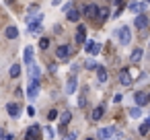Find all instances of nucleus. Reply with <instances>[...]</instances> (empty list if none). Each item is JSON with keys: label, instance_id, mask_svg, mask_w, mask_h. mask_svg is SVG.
Segmentation results:
<instances>
[{"label": "nucleus", "instance_id": "30", "mask_svg": "<svg viewBox=\"0 0 150 140\" xmlns=\"http://www.w3.org/2000/svg\"><path fill=\"white\" fill-rule=\"evenodd\" d=\"M56 117H58V111H56V109H52V111L47 113V119H50V122H54Z\"/></svg>", "mask_w": 150, "mask_h": 140}, {"label": "nucleus", "instance_id": "31", "mask_svg": "<svg viewBox=\"0 0 150 140\" xmlns=\"http://www.w3.org/2000/svg\"><path fill=\"white\" fill-rule=\"evenodd\" d=\"M113 101H115V103H121V101H123V95H119V93H117V95L113 97Z\"/></svg>", "mask_w": 150, "mask_h": 140}, {"label": "nucleus", "instance_id": "25", "mask_svg": "<svg viewBox=\"0 0 150 140\" xmlns=\"http://www.w3.org/2000/svg\"><path fill=\"white\" fill-rule=\"evenodd\" d=\"M107 17H109V9H105V6H103V9H99V13H97V19H103V21H105Z\"/></svg>", "mask_w": 150, "mask_h": 140}, {"label": "nucleus", "instance_id": "33", "mask_svg": "<svg viewBox=\"0 0 150 140\" xmlns=\"http://www.w3.org/2000/svg\"><path fill=\"white\" fill-rule=\"evenodd\" d=\"M45 134H47V136H50V138H54V134H56V132H54V130H52V128H47V130H45Z\"/></svg>", "mask_w": 150, "mask_h": 140}, {"label": "nucleus", "instance_id": "23", "mask_svg": "<svg viewBox=\"0 0 150 140\" xmlns=\"http://www.w3.org/2000/svg\"><path fill=\"white\" fill-rule=\"evenodd\" d=\"M127 113H129V117H140V115H142V107H138V105H136V107H129Z\"/></svg>", "mask_w": 150, "mask_h": 140}, {"label": "nucleus", "instance_id": "19", "mask_svg": "<svg viewBox=\"0 0 150 140\" xmlns=\"http://www.w3.org/2000/svg\"><path fill=\"white\" fill-rule=\"evenodd\" d=\"M66 17H68V21H72V23H76V21H78V17H80V15H78V11H76V9H74V6H72V9H70V11H66Z\"/></svg>", "mask_w": 150, "mask_h": 140}, {"label": "nucleus", "instance_id": "32", "mask_svg": "<svg viewBox=\"0 0 150 140\" xmlns=\"http://www.w3.org/2000/svg\"><path fill=\"white\" fill-rule=\"evenodd\" d=\"M76 138V132H70L68 136H64V140H74Z\"/></svg>", "mask_w": 150, "mask_h": 140}, {"label": "nucleus", "instance_id": "7", "mask_svg": "<svg viewBox=\"0 0 150 140\" xmlns=\"http://www.w3.org/2000/svg\"><path fill=\"white\" fill-rule=\"evenodd\" d=\"M113 132H115V128H101L97 132V138L99 140H109V138H113Z\"/></svg>", "mask_w": 150, "mask_h": 140}, {"label": "nucleus", "instance_id": "26", "mask_svg": "<svg viewBox=\"0 0 150 140\" xmlns=\"http://www.w3.org/2000/svg\"><path fill=\"white\" fill-rule=\"evenodd\" d=\"M21 74V64H15V66H11V76L13 78H17Z\"/></svg>", "mask_w": 150, "mask_h": 140}, {"label": "nucleus", "instance_id": "36", "mask_svg": "<svg viewBox=\"0 0 150 140\" xmlns=\"http://www.w3.org/2000/svg\"><path fill=\"white\" fill-rule=\"evenodd\" d=\"M6 4H15V0H6Z\"/></svg>", "mask_w": 150, "mask_h": 140}, {"label": "nucleus", "instance_id": "10", "mask_svg": "<svg viewBox=\"0 0 150 140\" xmlns=\"http://www.w3.org/2000/svg\"><path fill=\"white\" fill-rule=\"evenodd\" d=\"M39 95V80H31L29 85V99H35Z\"/></svg>", "mask_w": 150, "mask_h": 140}, {"label": "nucleus", "instance_id": "4", "mask_svg": "<svg viewBox=\"0 0 150 140\" xmlns=\"http://www.w3.org/2000/svg\"><path fill=\"white\" fill-rule=\"evenodd\" d=\"M134 23H136V29H146L150 21H148V17H146V15L138 13V15H136V19H134Z\"/></svg>", "mask_w": 150, "mask_h": 140}, {"label": "nucleus", "instance_id": "24", "mask_svg": "<svg viewBox=\"0 0 150 140\" xmlns=\"http://www.w3.org/2000/svg\"><path fill=\"white\" fill-rule=\"evenodd\" d=\"M70 119H72V113H70V111H64V113L60 115V124H62V126H66Z\"/></svg>", "mask_w": 150, "mask_h": 140}, {"label": "nucleus", "instance_id": "28", "mask_svg": "<svg viewBox=\"0 0 150 140\" xmlns=\"http://www.w3.org/2000/svg\"><path fill=\"white\" fill-rule=\"evenodd\" d=\"M148 130H150L148 124H142V126H140V134H142V136H148Z\"/></svg>", "mask_w": 150, "mask_h": 140}, {"label": "nucleus", "instance_id": "6", "mask_svg": "<svg viewBox=\"0 0 150 140\" xmlns=\"http://www.w3.org/2000/svg\"><path fill=\"white\" fill-rule=\"evenodd\" d=\"M134 101H136V105H138V107H144L146 103H150L148 95H146V93H142V91H138V93L134 95Z\"/></svg>", "mask_w": 150, "mask_h": 140}, {"label": "nucleus", "instance_id": "13", "mask_svg": "<svg viewBox=\"0 0 150 140\" xmlns=\"http://www.w3.org/2000/svg\"><path fill=\"white\" fill-rule=\"evenodd\" d=\"M4 35H6V39H17V37H19V29H17L15 25H11V27H6Z\"/></svg>", "mask_w": 150, "mask_h": 140}, {"label": "nucleus", "instance_id": "14", "mask_svg": "<svg viewBox=\"0 0 150 140\" xmlns=\"http://www.w3.org/2000/svg\"><path fill=\"white\" fill-rule=\"evenodd\" d=\"M37 134H39V126H31V128L27 130L25 140H37Z\"/></svg>", "mask_w": 150, "mask_h": 140}, {"label": "nucleus", "instance_id": "21", "mask_svg": "<svg viewBox=\"0 0 150 140\" xmlns=\"http://www.w3.org/2000/svg\"><path fill=\"white\" fill-rule=\"evenodd\" d=\"M95 70H97V76H99V82H105L107 80V70L103 66H97Z\"/></svg>", "mask_w": 150, "mask_h": 140}, {"label": "nucleus", "instance_id": "18", "mask_svg": "<svg viewBox=\"0 0 150 140\" xmlns=\"http://www.w3.org/2000/svg\"><path fill=\"white\" fill-rule=\"evenodd\" d=\"M29 31H31L33 35H37V33L41 31V21H29Z\"/></svg>", "mask_w": 150, "mask_h": 140}, {"label": "nucleus", "instance_id": "39", "mask_svg": "<svg viewBox=\"0 0 150 140\" xmlns=\"http://www.w3.org/2000/svg\"><path fill=\"white\" fill-rule=\"evenodd\" d=\"M148 99H150V95H148Z\"/></svg>", "mask_w": 150, "mask_h": 140}, {"label": "nucleus", "instance_id": "9", "mask_svg": "<svg viewBox=\"0 0 150 140\" xmlns=\"http://www.w3.org/2000/svg\"><path fill=\"white\" fill-rule=\"evenodd\" d=\"M76 85H78V82H76V76H70L68 82H66V89H64L66 95H74V93H76Z\"/></svg>", "mask_w": 150, "mask_h": 140}, {"label": "nucleus", "instance_id": "12", "mask_svg": "<svg viewBox=\"0 0 150 140\" xmlns=\"http://www.w3.org/2000/svg\"><path fill=\"white\" fill-rule=\"evenodd\" d=\"M97 13H99V9H97L95 4H88V6H84V15H86L88 19H97Z\"/></svg>", "mask_w": 150, "mask_h": 140}, {"label": "nucleus", "instance_id": "3", "mask_svg": "<svg viewBox=\"0 0 150 140\" xmlns=\"http://www.w3.org/2000/svg\"><path fill=\"white\" fill-rule=\"evenodd\" d=\"M84 52H88L91 56H97V54H101V43H95V41H84Z\"/></svg>", "mask_w": 150, "mask_h": 140}, {"label": "nucleus", "instance_id": "8", "mask_svg": "<svg viewBox=\"0 0 150 140\" xmlns=\"http://www.w3.org/2000/svg\"><path fill=\"white\" fill-rule=\"evenodd\" d=\"M148 2H150V0H144V2H132V4H129V11H132L134 15H138V13H142V11L148 6Z\"/></svg>", "mask_w": 150, "mask_h": 140}, {"label": "nucleus", "instance_id": "5", "mask_svg": "<svg viewBox=\"0 0 150 140\" xmlns=\"http://www.w3.org/2000/svg\"><path fill=\"white\" fill-rule=\"evenodd\" d=\"M119 82H121L123 87H129V85H132V76H129V70H127V68H121V70H119Z\"/></svg>", "mask_w": 150, "mask_h": 140}, {"label": "nucleus", "instance_id": "2", "mask_svg": "<svg viewBox=\"0 0 150 140\" xmlns=\"http://www.w3.org/2000/svg\"><path fill=\"white\" fill-rule=\"evenodd\" d=\"M72 54H74L72 45H60V48L56 50V56H58V60H68Z\"/></svg>", "mask_w": 150, "mask_h": 140}, {"label": "nucleus", "instance_id": "38", "mask_svg": "<svg viewBox=\"0 0 150 140\" xmlns=\"http://www.w3.org/2000/svg\"><path fill=\"white\" fill-rule=\"evenodd\" d=\"M86 140H93V138H86Z\"/></svg>", "mask_w": 150, "mask_h": 140}, {"label": "nucleus", "instance_id": "22", "mask_svg": "<svg viewBox=\"0 0 150 140\" xmlns=\"http://www.w3.org/2000/svg\"><path fill=\"white\" fill-rule=\"evenodd\" d=\"M129 60H132L134 64H138V62L142 60V50H134V52H132V56H129Z\"/></svg>", "mask_w": 150, "mask_h": 140}, {"label": "nucleus", "instance_id": "20", "mask_svg": "<svg viewBox=\"0 0 150 140\" xmlns=\"http://www.w3.org/2000/svg\"><path fill=\"white\" fill-rule=\"evenodd\" d=\"M25 64H33V48L31 45L25 48Z\"/></svg>", "mask_w": 150, "mask_h": 140}, {"label": "nucleus", "instance_id": "16", "mask_svg": "<svg viewBox=\"0 0 150 140\" xmlns=\"http://www.w3.org/2000/svg\"><path fill=\"white\" fill-rule=\"evenodd\" d=\"M6 109H8V113H11L13 117H19V115H21V107H19L17 103H8Z\"/></svg>", "mask_w": 150, "mask_h": 140}, {"label": "nucleus", "instance_id": "15", "mask_svg": "<svg viewBox=\"0 0 150 140\" xmlns=\"http://www.w3.org/2000/svg\"><path fill=\"white\" fill-rule=\"evenodd\" d=\"M39 74H41V68H39L37 64H31V70H29L31 80H39Z\"/></svg>", "mask_w": 150, "mask_h": 140}, {"label": "nucleus", "instance_id": "1", "mask_svg": "<svg viewBox=\"0 0 150 140\" xmlns=\"http://www.w3.org/2000/svg\"><path fill=\"white\" fill-rule=\"evenodd\" d=\"M117 37H119V43L121 45H127L129 41H132V31H129V27H121L119 31H117Z\"/></svg>", "mask_w": 150, "mask_h": 140}, {"label": "nucleus", "instance_id": "35", "mask_svg": "<svg viewBox=\"0 0 150 140\" xmlns=\"http://www.w3.org/2000/svg\"><path fill=\"white\" fill-rule=\"evenodd\" d=\"M4 138V130H0V140H2Z\"/></svg>", "mask_w": 150, "mask_h": 140}, {"label": "nucleus", "instance_id": "17", "mask_svg": "<svg viewBox=\"0 0 150 140\" xmlns=\"http://www.w3.org/2000/svg\"><path fill=\"white\" fill-rule=\"evenodd\" d=\"M103 113H105V107H103V105H99V107H95V111H93L91 119H93V122H99V119L103 117Z\"/></svg>", "mask_w": 150, "mask_h": 140}, {"label": "nucleus", "instance_id": "27", "mask_svg": "<svg viewBox=\"0 0 150 140\" xmlns=\"http://www.w3.org/2000/svg\"><path fill=\"white\" fill-rule=\"evenodd\" d=\"M39 48H41V50H47V48H50V39H47V37H41V39H39Z\"/></svg>", "mask_w": 150, "mask_h": 140}, {"label": "nucleus", "instance_id": "37", "mask_svg": "<svg viewBox=\"0 0 150 140\" xmlns=\"http://www.w3.org/2000/svg\"><path fill=\"white\" fill-rule=\"evenodd\" d=\"M146 124H148V126H150V117H148V122H146Z\"/></svg>", "mask_w": 150, "mask_h": 140}, {"label": "nucleus", "instance_id": "11", "mask_svg": "<svg viewBox=\"0 0 150 140\" xmlns=\"http://www.w3.org/2000/svg\"><path fill=\"white\" fill-rule=\"evenodd\" d=\"M86 27L84 25H78V31H76V43H84L86 41Z\"/></svg>", "mask_w": 150, "mask_h": 140}, {"label": "nucleus", "instance_id": "34", "mask_svg": "<svg viewBox=\"0 0 150 140\" xmlns=\"http://www.w3.org/2000/svg\"><path fill=\"white\" fill-rule=\"evenodd\" d=\"M52 4H54V6H58V4H60V0H52Z\"/></svg>", "mask_w": 150, "mask_h": 140}, {"label": "nucleus", "instance_id": "29", "mask_svg": "<svg viewBox=\"0 0 150 140\" xmlns=\"http://www.w3.org/2000/svg\"><path fill=\"white\" fill-rule=\"evenodd\" d=\"M84 68H86V70H95V68H97V64H95L93 60H86V64H84Z\"/></svg>", "mask_w": 150, "mask_h": 140}]
</instances>
